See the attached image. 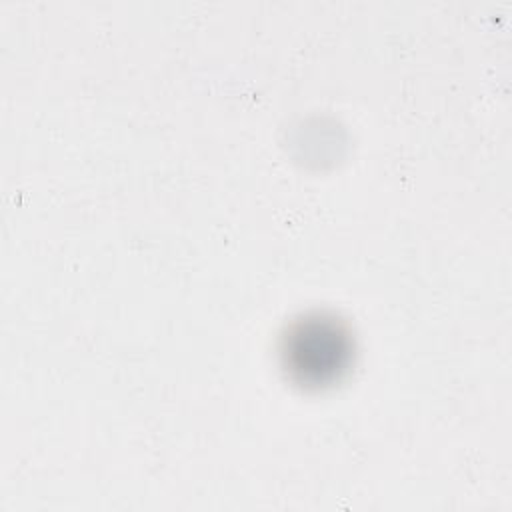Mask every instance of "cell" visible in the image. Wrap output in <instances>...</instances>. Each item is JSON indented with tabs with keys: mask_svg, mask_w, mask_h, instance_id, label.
<instances>
[{
	"mask_svg": "<svg viewBox=\"0 0 512 512\" xmlns=\"http://www.w3.org/2000/svg\"><path fill=\"white\" fill-rule=\"evenodd\" d=\"M350 350V334L334 316L312 314L290 326L282 344V360L296 382L322 386L340 376Z\"/></svg>",
	"mask_w": 512,
	"mask_h": 512,
	"instance_id": "1",
	"label": "cell"
}]
</instances>
